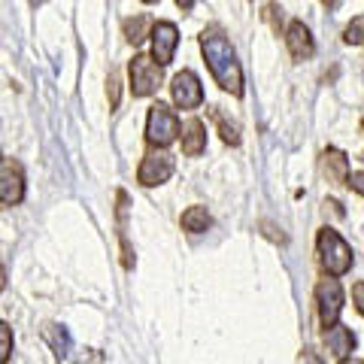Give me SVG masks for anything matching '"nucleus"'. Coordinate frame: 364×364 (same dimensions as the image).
<instances>
[{
  "mask_svg": "<svg viewBox=\"0 0 364 364\" xmlns=\"http://www.w3.org/2000/svg\"><path fill=\"white\" fill-rule=\"evenodd\" d=\"M200 52L203 58H207V67L213 79L219 82L222 91H228V95L240 97L243 95V70L240 64H237V55L231 49V43H228V37L222 31H203L200 33Z\"/></svg>",
  "mask_w": 364,
  "mask_h": 364,
  "instance_id": "f257e3e1",
  "label": "nucleus"
},
{
  "mask_svg": "<svg viewBox=\"0 0 364 364\" xmlns=\"http://www.w3.org/2000/svg\"><path fill=\"white\" fill-rule=\"evenodd\" d=\"M316 255L328 277H346L352 270V249L334 228H322L316 237Z\"/></svg>",
  "mask_w": 364,
  "mask_h": 364,
  "instance_id": "f03ea898",
  "label": "nucleus"
},
{
  "mask_svg": "<svg viewBox=\"0 0 364 364\" xmlns=\"http://www.w3.org/2000/svg\"><path fill=\"white\" fill-rule=\"evenodd\" d=\"M179 136V119L176 112L167 104H155L149 107V116H146V140L155 149H164Z\"/></svg>",
  "mask_w": 364,
  "mask_h": 364,
  "instance_id": "7ed1b4c3",
  "label": "nucleus"
},
{
  "mask_svg": "<svg viewBox=\"0 0 364 364\" xmlns=\"http://www.w3.org/2000/svg\"><path fill=\"white\" fill-rule=\"evenodd\" d=\"M128 73H131L134 97H149L161 88V64H158L155 58H149V55H134Z\"/></svg>",
  "mask_w": 364,
  "mask_h": 364,
  "instance_id": "20e7f679",
  "label": "nucleus"
},
{
  "mask_svg": "<svg viewBox=\"0 0 364 364\" xmlns=\"http://www.w3.org/2000/svg\"><path fill=\"white\" fill-rule=\"evenodd\" d=\"M316 310H318V322L322 328L334 325L340 313H343V286L337 282V277H325L316 286Z\"/></svg>",
  "mask_w": 364,
  "mask_h": 364,
  "instance_id": "39448f33",
  "label": "nucleus"
},
{
  "mask_svg": "<svg viewBox=\"0 0 364 364\" xmlns=\"http://www.w3.org/2000/svg\"><path fill=\"white\" fill-rule=\"evenodd\" d=\"M25 200V170L16 158H0V207H16Z\"/></svg>",
  "mask_w": 364,
  "mask_h": 364,
  "instance_id": "423d86ee",
  "label": "nucleus"
},
{
  "mask_svg": "<svg viewBox=\"0 0 364 364\" xmlns=\"http://www.w3.org/2000/svg\"><path fill=\"white\" fill-rule=\"evenodd\" d=\"M173 158H170L164 149H152L143 155L140 161V170H136V179H140V186L146 188H155L161 186V182H167L170 176H173Z\"/></svg>",
  "mask_w": 364,
  "mask_h": 364,
  "instance_id": "0eeeda50",
  "label": "nucleus"
},
{
  "mask_svg": "<svg viewBox=\"0 0 364 364\" xmlns=\"http://www.w3.org/2000/svg\"><path fill=\"white\" fill-rule=\"evenodd\" d=\"M170 95H173V104L179 109H198L203 104V85L191 70H182V73L173 76Z\"/></svg>",
  "mask_w": 364,
  "mask_h": 364,
  "instance_id": "6e6552de",
  "label": "nucleus"
},
{
  "mask_svg": "<svg viewBox=\"0 0 364 364\" xmlns=\"http://www.w3.org/2000/svg\"><path fill=\"white\" fill-rule=\"evenodd\" d=\"M152 58L167 67L170 61H173V52H176V46H179V31L173 21H158V25H152Z\"/></svg>",
  "mask_w": 364,
  "mask_h": 364,
  "instance_id": "1a4fd4ad",
  "label": "nucleus"
},
{
  "mask_svg": "<svg viewBox=\"0 0 364 364\" xmlns=\"http://www.w3.org/2000/svg\"><path fill=\"white\" fill-rule=\"evenodd\" d=\"M46 340H49V346H52V352H55V358H58L61 364H88L82 355L76 358V346H73V340H70V334H67V328L64 325H49L46 328Z\"/></svg>",
  "mask_w": 364,
  "mask_h": 364,
  "instance_id": "9d476101",
  "label": "nucleus"
},
{
  "mask_svg": "<svg viewBox=\"0 0 364 364\" xmlns=\"http://www.w3.org/2000/svg\"><path fill=\"white\" fill-rule=\"evenodd\" d=\"M286 43H289L291 58H298V61H306V58H310V55L316 52L313 33H310V28H306L304 21H291L289 31H286Z\"/></svg>",
  "mask_w": 364,
  "mask_h": 364,
  "instance_id": "9b49d317",
  "label": "nucleus"
},
{
  "mask_svg": "<svg viewBox=\"0 0 364 364\" xmlns=\"http://www.w3.org/2000/svg\"><path fill=\"white\" fill-rule=\"evenodd\" d=\"M179 134H182V152L188 158H198L207 149V128H203L200 119H188L186 124H179Z\"/></svg>",
  "mask_w": 364,
  "mask_h": 364,
  "instance_id": "f8f14e48",
  "label": "nucleus"
},
{
  "mask_svg": "<svg viewBox=\"0 0 364 364\" xmlns=\"http://www.w3.org/2000/svg\"><path fill=\"white\" fill-rule=\"evenodd\" d=\"M322 173L331 186H346L349 179V158L340 149H325L322 152Z\"/></svg>",
  "mask_w": 364,
  "mask_h": 364,
  "instance_id": "ddd939ff",
  "label": "nucleus"
},
{
  "mask_svg": "<svg viewBox=\"0 0 364 364\" xmlns=\"http://www.w3.org/2000/svg\"><path fill=\"white\" fill-rule=\"evenodd\" d=\"M325 346H328V352L331 355H337V358H349V352L355 349V334L349 331L346 325H328L325 328Z\"/></svg>",
  "mask_w": 364,
  "mask_h": 364,
  "instance_id": "4468645a",
  "label": "nucleus"
},
{
  "mask_svg": "<svg viewBox=\"0 0 364 364\" xmlns=\"http://www.w3.org/2000/svg\"><path fill=\"white\" fill-rule=\"evenodd\" d=\"M179 222H182V231H188V234H203V231H210L213 215L207 213V207L195 203V207H188L186 213H182Z\"/></svg>",
  "mask_w": 364,
  "mask_h": 364,
  "instance_id": "2eb2a0df",
  "label": "nucleus"
},
{
  "mask_svg": "<svg viewBox=\"0 0 364 364\" xmlns=\"http://www.w3.org/2000/svg\"><path fill=\"white\" fill-rule=\"evenodd\" d=\"M124 215H128V195L119 191V237H122V261L124 267H134V252H131V243H128V222H124Z\"/></svg>",
  "mask_w": 364,
  "mask_h": 364,
  "instance_id": "dca6fc26",
  "label": "nucleus"
},
{
  "mask_svg": "<svg viewBox=\"0 0 364 364\" xmlns=\"http://www.w3.org/2000/svg\"><path fill=\"white\" fill-rule=\"evenodd\" d=\"M149 28H152L149 16H134V18H124V25H122V31H124V40H128L131 46H140L146 37H149Z\"/></svg>",
  "mask_w": 364,
  "mask_h": 364,
  "instance_id": "f3484780",
  "label": "nucleus"
},
{
  "mask_svg": "<svg viewBox=\"0 0 364 364\" xmlns=\"http://www.w3.org/2000/svg\"><path fill=\"white\" fill-rule=\"evenodd\" d=\"M213 116H215V124H219L222 140H225L228 146H237V143H240V131H237V124H228L222 112H213Z\"/></svg>",
  "mask_w": 364,
  "mask_h": 364,
  "instance_id": "a211bd4d",
  "label": "nucleus"
},
{
  "mask_svg": "<svg viewBox=\"0 0 364 364\" xmlns=\"http://www.w3.org/2000/svg\"><path fill=\"white\" fill-rule=\"evenodd\" d=\"M9 355H13V328L0 322V364H6Z\"/></svg>",
  "mask_w": 364,
  "mask_h": 364,
  "instance_id": "6ab92c4d",
  "label": "nucleus"
},
{
  "mask_svg": "<svg viewBox=\"0 0 364 364\" xmlns=\"http://www.w3.org/2000/svg\"><path fill=\"white\" fill-rule=\"evenodd\" d=\"M343 40H346L349 46L364 43V18H355V21H352V25L346 28V33H343Z\"/></svg>",
  "mask_w": 364,
  "mask_h": 364,
  "instance_id": "aec40b11",
  "label": "nucleus"
},
{
  "mask_svg": "<svg viewBox=\"0 0 364 364\" xmlns=\"http://www.w3.org/2000/svg\"><path fill=\"white\" fill-rule=\"evenodd\" d=\"M107 95H109V107H119V76H116V73H109Z\"/></svg>",
  "mask_w": 364,
  "mask_h": 364,
  "instance_id": "412c9836",
  "label": "nucleus"
},
{
  "mask_svg": "<svg viewBox=\"0 0 364 364\" xmlns=\"http://www.w3.org/2000/svg\"><path fill=\"white\" fill-rule=\"evenodd\" d=\"M346 186H349L352 191H358V195L364 198V170H358V173H352V176L346 179Z\"/></svg>",
  "mask_w": 364,
  "mask_h": 364,
  "instance_id": "4be33fe9",
  "label": "nucleus"
},
{
  "mask_svg": "<svg viewBox=\"0 0 364 364\" xmlns=\"http://www.w3.org/2000/svg\"><path fill=\"white\" fill-rule=\"evenodd\" d=\"M352 301H355V310L364 316V282H355V286H352Z\"/></svg>",
  "mask_w": 364,
  "mask_h": 364,
  "instance_id": "5701e85b",
  "label": "nucleus"
},
{
  "mask_svg": "<svg viewBox=\"0 0 364 364\" xmlns=\"http://www.w3.org/2000/svg\"><path fill=\"white\" fill-rule=\"evenodd\" d=\"M264 13H267V18H270V25H273V28H277V31H279V25H282V18H277V6H273V4H270V6L264 9Z\"/></svg>",
  "mask_w": 364,
  "mask_h": 364,
  "instance_id": "b1692460",
  "label": "nucleus"
},
{
  "mask_svg": "<svg viewBox=\"0 0 364 364\" xmlns=\"http://www.w3.org/2000/svg\"><path fill=\"white\" fill-rule=\"evenodd\" d=\"M4 289H6V267L0 264V291H4Z\"/></svg>",
  "mask_w": 364,
  "mask_h": 364,
  "instance_id": "393cba45",
  "label": "nucleus"
},
{
  "mask_svg": "<svg viewBox=\"0 0 364 364\" xmlns=\"http://www.w3.org/2000/svg\"><path fill=\"white\" fill-rule=\"evenodd\" d=\"M176 6H182V9H191V6H195V0H176Z\"/></svg>",
  "mask_w": 364,
  "mask_h": 364,
  "instance_id": "a878e982",
  "label": "nucleus"
},
{
  "mask_svg": "<svg viewBox=\"0 0 364 364\" xmlns=\"http://www.w3.org/2000/svg\"><path fill=\"white\" fill-rule=\"evenodd\" d=\"M340 364H364L361 358H340Z\"/></svg>",
  "mask_w": 364,
  "mask_h": 364,
  "instance_id": "bb28decb",
  "label": "nucleus"
},
{
  "mask_svg": "<svg viewBox=\"0 0 364 364\" xmlns=\"http://www.w3.org/2000/svg\"><path fill=\"white\" fill-rule=\"evenodd\" d=\"M143 4H158V0H143Z\"/></svg>",
  "mask_w": 364,
  "mask_h": 364,
  "instance_id": "cd10ccee",
  "label": "nucleus"
},
{
  "mask_svg": "<svg viewBox=\"0 0 364 364\" xmlns=\"http://www.w3.org/2000/svg\"><path fill=\"white\" fill-rule=\"evenodd\" d=\"M322 4H337V0H322Z\"/></svg>",
  "mask_w": 364,
  "mask_h": 364,
  "instance_id": "c85d7f7f",
  "label": "nucleus"
},
{
  "mask_svg": "<svg viewBox=\"0 0 364 364\" xmlns=\"http://www.w3.org/2000/svg\"><path fill=\"white\" fill-rule=\"evenodd\" d=\"M33 4H43V0H33Z\"/></svg>",
  "mask_w": 364,
  "mask_h": 364,
  "instance_id": "c756f323",
  "label": "nucleus"
}]
</instances>
